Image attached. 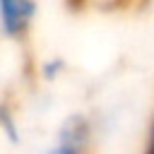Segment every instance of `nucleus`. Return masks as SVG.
Wrapping results in <instances>:
<instances>
[{
    "mask_svg": "<svg viewBox=\"0 0 154 154\" xmlns=\"http://www.w3.org/2000/svg\"><path fill=\"white\" fill-rule=\"evenodd\" d=\"M87 149L84 147H79V144H72V142H63V140H58L46 154H84Z\"/></svg>",
    "mask_w": 154,
    "mask_h": 154,
    "instance_id": "2",
    "label": "nucleus"
},
{
    "mask_svg": "<svg viewBox=\"0 0 154 154\" xmlns=\"http://www.w3.org/2000/svg\"><path fill=\"white\" fill-rule=\"evenodd\" d=\"M36 17L34 0H0V24L7 38H22Z\"/></svg>",
    "mask_w": 154,
    "mask_h": 154,
    "instance_id": "1",
    "label": "nucleus"
}]
</instances>
